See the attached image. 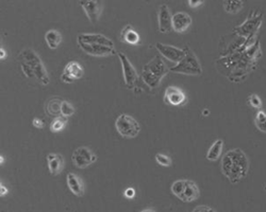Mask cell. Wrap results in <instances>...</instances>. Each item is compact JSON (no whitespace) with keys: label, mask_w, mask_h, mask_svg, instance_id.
I'll use <instances>...</instances> for the list:
<instances>
[{"label":"cell","mask_w":266,"mask_h":212,"mask_svg":"<svg viewBox=\"0 0 266 212\" xmlns=\"http://www.w3.org/2000/svg\"><path fill=\"white\" fill-rule=\"evenodd\" d=\"M262 20H263L262 14H259V15L257 14V15L250 16V17L247 18V20L244 23H242L241 26L236 27L234 29V32L237 35L243 36V37H248L250 35H253L260 28Z\"/></svg>","instance_id":"obj_9"},{"label":"cell","mask_w":266,"mask_h":212,"mask_svg":"<svg viewBox=\"0 0 266 212\" xmlns=\"http://www.w3.org/2000/svg\"><path fill=\"white\" fill-rule=\"evenodd\" d=\"M183 50L185 52L184 57L176 66L169 68V70L175 73L187 74V76H200L202 73V67L198 57L189 46H185Z\"/></svg>","instance_id":"obj_4"},{"label":"cell","mask_w":266,"mask_h":212,"mask_svg":"<svg viewBox=\"0 0 266 212\" xmlns=\"http://www.w3.org/2000/svg\"><path fill=\"white\" fill-rule=\"evenodd\" d=\"M78 44H89V45H102L107 47L114 48V43L111 39L103 34L94 33H80L77 37Z\"/></svg>","instance_id":"obj_11"},{"label":"cell","mask_w":266,"mask_h":212,"mask_svg":"<svg viewBox=\"0 0 266 212\" xmlns=\"http://www.w3.org/2000/svg\"><path fill=\"white\" fill-rule=\"evenodd\" d=\"M67 122H68V120L64 116H60V117L55 118V120L50 124V131L52 133H59V132L63 131L66 127Z\"/></svg>","instance_id":"obj_25"},{"label":"cell","mask_w":266,"mask_h":212,"mask_svg":"<svg viewBox=\"0 0 266 212\" xmlns=\"http://www.w3.org/2000/svg\"><path fill=\"white\" fill-rule=\"evenodd\" d=\"M159 31L163 34L169 33L173 30V15L166 5H162L158 12Z\"/></svg>","instance_id":"obj_15"},{"label":"cell","mask_w":266,"mask_h":212,"mask_svg":"<svg viewBox=\"0 0 266 212\" xmlns=\"http://www.w3.org/2000/svg\"><path fill=\"white\" fill-rule=\"evenodd\" d=\"M140 212H155V211L153 209H151V208H147V209H144V210H142Z\"/></svg>","instance_id":"obj_36"},{"label":"cell","mask_w":266,"mask_h":212,"mask_svg":"<svg viewBox=\"0 0 266 212\" xmlns=\"http://www.w3.org/2000/svg\"><path fill=\"white\" fill-rule=\"evenodd\" d=\"M203 4V2L202 0H190V2L188 3V5H189V7L190 8H193V9H195V8H198L199 6H201Z\"/></svg>","instance_id":"obj_32"},{"label":"cell","mask_w":266,"mask_h":212,"mask_svg":"<svg viewBox=\"0 0 266 212\" xmlns=\"http://www.w3.org/2000/svg\"><path fill=\"white\" fill-rule=\"evenodd\" d=\"M117 56L120 60V64H122L123 68V74H124V81L126 86L128 88H135V86L137 85L139 81V74L135 68V66L132 65L127 55L123 52H118Z\"/></svg>","instance_id":"obj_8"},{"label":"cell","mask_w":266,"mask_h":212,"mask_svg":"<svg viewBox=\"0 0 266 212\" xmlns=\"http://www.w3.org/2000/svg\"><path fill=\"white\" fill-rule=\"evenodd\" d=\"M83 74H84V70H83L82 65L76 60H71V62H69V63L66 64L64 71L61 76V80L64 83L69 84V83H72L77 80L82 79Z\"/></svg>","instance_id":"obj_12"},{"label":"cell","mask_w":266,"mask_h":212,"mask_svg":"<svg viewBox=\"0 0 266 212\" xmlns=\"http://www.w3.org/2000/svg\"><path fill=\"white\" fill-rule=\"evenodd\" d=\"M0 194H2V196H5L8 194V189L6 186L2 185V187H0Z\"/></svg>","instance_id":"obj_35"},{"label":"cell","mask_w":266,"mask_h":212,"mask_svg":"<svg viewBox=\"0 0 266 212\" xmlns=\"http://www.w3.org/2000/svg\"><path fill=\"white\" fill-rule=\"evenodd\" d=\"M124 194H125V196H126L127 198H133V197L136 196V190L133 189V188H127V189L125 190Z\"/></svg>","instance_id":"obj_33"},{"label":"cell","mask_w":266,"mask_h":212,"mask_svg":"<svg viewBox=\"0 0 266 212\" xmlns=\"http://www.w3.org/2000/svg\"><path fill=\"white\" fill-rule=\"evenodd\" d=\"M255 124L260 132L266 133V113L265 111H263V110L258 111V114L255 119Z\"/></svg>","instance_id":"obj_26"},{"label":"cell","mask_w":266,"mask_h":212,"mask_svg":"<svg viewBox=\"0 0 266 212\" xmlns=\"http://www.w3.org/2000/svg\"><path fill=\"white\" fill-rule=\"evenodd\" d=\"M192 24V17L185 12H177L173 15V30L177 33H184Z\"/></svg>","instance_id":"obj_17"},{"label":"cell","mask_w":266,"mask_h":212,"mask_svg":"<svg viewBox=\"0 0 266 212\" xmlns=\"http://www.w3.org/2000/svg\"><path fill=\"white\" fill-rule=\"evenodd\" d=\"M155 161L160 166H163V167H171L172 164H173L172 158L168 157L165 154H162V153H158L155 155Z\"/></svg>","instance_id":"obj_28"},{"label":"cell","mask_w":266,"mask_h":212,"mask_svg":"<svg viewBox=\"0 0 266 212\" xmlns=\"http://www.w3.org/2000/svg\"><path fill=\"white\" fill-rule=\"evenodd\" d=\"M6 57H7V52H6V50L2 47L0 48V58H2V60H4V59H6Z\"/></svg>","instance_id":"obj_34"},{"label":"cell","mask_w":266,"mask_h":212,"mask_svg":"<svg viewBox=\"0 0 266 212\" xmlns=\"http://www.w3.org/2000/svg\"><path fill=\"white\" fill-rule=\"evenodd\" d=\"M222 173L231 184L243 180L249 172V159L243 149L233 148L222 159Z\"/></svg>","instance_id":"obj_1"},{"label":"cell","mask_w":266,"mask_h":212,"mask_svg":"<svg viewBox=\"0 0 266 212\" xmlns=\"http://www.w3.org/2000/svg\"><path fill=\"white\" fill-rule=\"evenodd\" d=\"M164 101L169 105L179 106L187 102V96L183 90H181L178 87L168 86L165 89Z\"/></svg>","instance_id":"obj_14"},{"label":"cell","mask_w":266,"mask_h":212,"mask_svg":"<svg viewBox=\"0 0 266 212\" xmlns=\"http://www.w3.org/2000/svg\"><path fill=\"white\" fill-rule=\"evenodd\" d=\"M248 102L252 107H255V108H261V106H262V101H261L260 97L255 95V94H252V95L249 96Z\"/></svg>","instance_id":"obj_29"},{"label":"cell","mask_w":266,"mask_h":212,"mask_svg":"<svg viewBox=\"0 0 266 212\" xmlns=\"http://www.w3.org/2000/svg\"><path fill=\"white\" fill-rule=\"evenodd\" d=\"M155 48L162 56H164L169 62H173V63H176V64H178L179 62H181V59H182L185 55L183 49H180L175 46L158 43L155 45Z\"/></svg>","instance_id":"obj_10"},{"label":"cell","mask_w":266,"mask_h":212,"mask_svg":"<svg viewBox=\"0 0 266 212\" xmlns=\"http://www.w3.org/2000/svg\"><path fill=\"white\" fill-rule=\"evenodd\" d=\"M172 192L175 196L185 203L194 202L200 196V191L195 181L191 179H178L172 185Z\"/></svg>","instance_id":"obj_5"},{"label":"cell","mask_w":266,"mask_h":212,"mask_svg":"<svg viewBox=\"0 0 266 212\" xmlns=\"http://www.w3.org/2000/svg\"><path fill=\"white\" fill-rule=\"evenodd\" d=\"M66 181H67V186L69 190L72 192V194H75L76 196H83L84 191V184L82 181V179L76 175L75 173H68L67 177H66Z\"/></svg>","instance_id":"obj_19"},{"label":"cell","mask_w":266,"mask_h":212,"mask_svg":"<svg viewBox=\"0 0 266 212\" xmlns=\"http://www.w3.org/2000/svg\"><path fill=\"white\" fill-rule=\"evenodd\" d=\"M223 147H224V141L222 139H217L216 141L213 142V144L209 148L205 158H207L209 161L219 160L223 152Z\"/></svg>","instance_id":"obj_23"},{"label":"cell","mask_w":266,"mask_h":212,"mask_svg":"<svg viewBox=\"0 0 266 212\" xmlns=\"http://www.w3.org/2000/svg\"><path fill=\"white\" fill-rule=\"evenodd\" d=\"M62 102H63V100L57 98V97L48 100L46 103V107H45L47 115L50 117H55V118L62 116V114H61Z\"/></svg>","instance_id":"obj_20"},{"label":"cell","mask_w":266,"mask_h":212,"mask_svg":"<svg viewBox=\"0 0 266 212\" xmlns=\"http://www.w3.org/2000/svg\"><path fill=\"white\" fill-rule=\"evenodd\" d=\"M168 70L169 69L162 58L155 55L147 64L144 65L141 78L149 88H156V87L160 86Z\"/></svg>","instance_id":"obj_3"},{"label":"cell","mask_w":266,"mask_h":212,"mask_svg":"<svg viewBox=\"0 0 266 212\" xmlns=\"http://www.w3.org/2000/svg\"><path fill=\"white\" fill-rule=\"evenodd\" d=\"M244 3L243 2H240V0H228V2H224L223 7L225 9V11L227 13H230V14H236L238 12L243 9Z\"/></svg>","instance_id":"obj_24"},{"label":"cell","mask_w":266,"mask_h":212,"mask_svg":"<svg viewBox=\"0 0 266 212\" xmlns=\"http://www.w3.org/2000/svg\"><path fill=\"white\" fill-rule=\"evenodd\" d=\"M122 37H120V40L122 42L129 44V45H139L141 42V37L139 35V33L132 28V26L128 24L126 26L123 31H122Z\"/></svg>","instance_id":"obj_21"},{"label":"cell","mask_w":266,"mask_h":212,"mask_svg":"<svg viewBox=\"0 0 266 212\" xmlns=\"http://www.w3.org/2000/svg\"><path fill=\"white\" fill-rule=\"evenodd\" d=\"M79 5L86 12L89 20L92 23H97L102 12V5L100 2H95V0H88V2H80Z\"/></svg>","instance_id":"obj_13"},{"label":"cell","mask_w":266,"mask_h":212,"mask_svg":"<svg viewBox=\"0 0 266 212\" xmlns=\"http://www.w3.org/2000/svg\"><path fill=\"white\" fill-rule=\"evenodd\" d=\"M45 41L47 46L50 49H57L60 44L62 43V34L60 33L58 30L51 29L49 31H47L45 34Z\"/></svg>","instance_id":"obj_22"},{"label":"cell","mask_w":266,"mask_h":212,"mask_svg":"<svg viewBox=\"0 0 266 212\" xmlns=\"http://www.w3.org/2000/svg\"><path fill=\"white\" fill-rule=\"evenodd\" d=\"M18 60L20 69L22 73L25 74V77L29 79H34L44 86L49 84V74H48L41 57L34 50H22L18 54Z\"/></svg>","instance_id":"obj_2"},{"label":"cell","mask_w":266,"mask_h":212,"mask_svg":"<svg viewBox=\"0 0 266 212\" xmlns=\"http://www.w3.org/2000/svg\"><path fill=\"white\" fill-rule=\"evenodd\" d=\"M32 126L36 129H39V130H43L44 127H45V123L40 118H34L33 121H32Z\"/></svg>","instance_id":"obj_30"},{"label":"cell","mask_w":266,"mask_h":212,"mask_svg":"<svg viewBox=\"0 0 266 212\" xmlns=\"http://www.w3.org/2000/svg\"><path fill=\"white\" fill-rule=\"evenodd\" d=\"M115 129L118 134L124 138H136L141 132V126L139 122L130 115L122 114L117 117L115 121Z\"/></svg>","instance_id":"obj_6"},{"label":"cell","mask_w":266,"mask_h":212,"mask_svg":"<svg viewBox=\"0 0 266 212\" xmlns=\"http://www.w3.org/2000/svg\"><path fill=\"white\" fill-rule=\"evenodd\" d=\"M203 115H204V116H205V115L208 116V115H209V110H208V109H204V110H203Z\"/></svg>","instance_id":"obj_37"},{"label":"cell","mask_w":266,"mask_h":212,"mask_svg":"<svg viewBox=\"0 0 266 212\" xmlns=\"http://www.w3.org/2000/svg\"><path fill=\"white\" fill-rule=\"evenodd\" d=\"M193 212H215V211L209 206H198Z\"/></svg>","instance_id":"obj_31"},{"label":"cell","mask_w":266,"mask_h":212,"mask_svg":"<svg viewBox=\"0 0 266 212\" xmlns=\"http://www.w3.org/2000/svg\"><path fill=\"white\" fill-rule=\"evenodd\" d=\"M75 111H76L75 107L72 106L68 101H65V100H63L62 106H61V114H62V116L68 118V117L74 115Z\"/></svg>","instance_id":"obj_27"},{"label":"cell","mask_w":266,"mask_h":212,"mask_svg":"<svg viewBox=\"0 0 266 212\" xmlns=\"http://www.w3.org/2000/svg\"><path fill=\"white\" fill-rule=\"evenodd\" d=\"M46 159H47L48 170H49V173L51 174V175L57 176L63 171L64 158L62 155L57 154V153H50L47 155Z\"/></svg>","instance_id":"obj_18"},{"label":"cell","mask_w":266,"mask_h":212,"mask_svg":"<svg viewBox=\"0 0 266 212\" xmlns=\"http://www.w3.org/2000/svg\"><path fill=\"white\" fill-rule=\"evenodd\" d=\"M96 160H97V155L88 146L77 147L71 155L72 164L78 169H86L96 163Z\"/></svg>","instance_id":"obj_7"},{"label":"cell","mask_w":266,"mask_h":212,"mask_svg":"<svg viewBox=\"0 0 266 212\" xmlns=\"http://www.w3.org/2000/svg\"><path fill=\"white\" fill-rule=\"evenodd\" d=\"M84 52L92 56H109L115 53V49L102 45H89V44H78Z\"/></svg>","instance_id":"obj_16"}]
</instances>
